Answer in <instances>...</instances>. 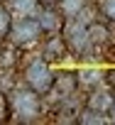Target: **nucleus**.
<instances>
[{
  "label": "nucleus",
  "mask_w": 115,
  "mask_h": 125,
  "mask_svg": "<svg viewBox=\"0 0 115 125\" xmlns=\"http://www.w3.org/2000/svg\"><path fill=\"white\" fill-rule=\"evenodd\" d=\"M88 39H91V44H103V42H108V27L100 25V22H91V25H88Z\"/></svg>",
  "instance_id": "nucleus-12"
},
{
  "label": "nucleus",
  "mask_w": 115,
  "mask_h": 125,
  "mask_svg": "<svg viewBox=\"0 0 115 125\" xmlns=\"http://www.w3.org/2000/svg\"><path fill=\"white\" fill-rule=\"evenodd\" d=\"M0 3H3V0H0Z\"/></svg>",
  "instance_id": "nucleus-22"
},
{
  "label": "nucleus",
  "mask_w": 115,
  "mask_h": 125,
  "mask_svg": "<svg viewBox=\"0 0 115 125\" xmlns=\"http://www.w3.org/2000/svg\"><path fill=\"white\" fill-rule=\"evenodd\" d=\"M10 113H12L10 98L5 96V91H0V123H8V120H10Z\"/></svg>",
  "instance_id": "nucleus-16"
},
{
  "label": "nucleus",
  "mask_w": 115,
  "mask_h": 125,
  "mask_svg": "<svg viewBox=\"0 0 115 125\" xmlns=\"http://www.w3.org/2000/svg\"><path fill=\"white\" fill-rule=\"evenodd\" d=\"M37 3H39V5H51L54 0H37Z\"/></svg>",
  "instance_id": "nucleus-20"
},
{
  "label": "nucleus",
  "mask_w": 115,
  "mask_h": 125,
  "mask_svg": "<svg viewBox=\"0 0 115 125\" xmlns=\"http://www.w3.org/2000/svg\"><path fill=\"white\" fill-rule=\"evenodd\" d=\"M0 54H3V42H0Z\"/></svg>",
  "instance_id": "nucleus-21"
},
{
  "label": "nucleus",
  "mask_w": 115,
  "mask_h": 125,
  "mask_svg": "<svg viewBox=\"0 0 115 125\" xmlns=\"http://www.w3.org/2000/svg\"><path fill=\"white\" fill-rule=\"evenodd\" d=\"M108 83H110V88L115 91V69H110V71H105V76H103Z\"/></svg>",
  "instance_id": "nucleus-18"
},
{
  "label": "nucleus",
  "mask_w": 115,
  "mask_h": 125,
  "mask_svg": "<svg viewBox=\"0 0 115 125\" xmlns=\"http://www.w3.org/2000/svg\"><path fill=\"white\" fill-rule=\"evenodd\" d=\"M76 20H78V22H83V25L88 27L91 22H96V8H93V5H83V8H81V12L76 15Z\"/></svg>",
  "instance_id": "nucleus-15"
},
{
  "label": "nucleus",
  "mask_w": 115,
  "mask_h": 125,
  "mask_svg": "<svg viewBox=\"0 0 115 125\" xmlns=\"http://www.w3.org/2000/svg\"><path fill=\"white\" fill-rule=\"evenodd\" d=\"M61 32H64L61 37H64V42H66V47H69L71 54L78 56V54H86V52H88L91 39H88V27H86L83 22H78L76 17H66Z\"/></svg>",
  "instance_id": "nucleus-3"
},
{
  "label": "nucleus",
  "mask_w": 115,
  "mask_h": 125,
  "mask_svg": "<svg viewBox=\"0 0 115 125\" xmlns=\"http://www.w3.org/2000/svg\"><path fill=\"white\" fill-rule=\"evenodd\" d=\"M37 5H39L37 0H10V8H12L17 15H25V17L32 15V12L37 10Z\"/></svg>",
  "instance_id": "nucleus-13"
},
{
  "label": "nucleus",
  "mask_w": 115,
  "mask_h": 125,
  "mask_svg": "<svg viewBox=\"0 0 115 125\" xmlns=\"http://www.w3.org/2000/svg\"><path fill=\"white\" fill-rule=\"evenodd\" d=\"M76 76H78V86H86V88H96V86H100V81H103L105 71L88 66V69H78V71H76Z\"/></svg>",
  "instance_id": "nucleus-9"
},
{
  "label": "nucleus",
  "mask_w": 115,
  "mask_h": 125,
  "mask_svg": "<svg viewBox=\"0 0 115 125\" xmlns=\"http://www.w3.org/2000/svg\"><path fill=\"white\" fill-rule=\"evenodd\" d=\"M113 88H91L88 98H86V108H93V110H100V113H108L110 110V103H113Z\"/></svg>",
  "instance_id": "nucleus-6"
},
{
  "label": "nucleus",
  "mask_w": 115,
  "mask_h": 125,
  "mask_svg": "<svg viewBox=\"0 0 115 125\" xmlns=\"http://www.w3.org/2000/svg\"><path fill=\"white\" fill-rule=\"evenodd\" d=\"M25 83H27L32 91H37L39 96L51 93L54 71L49 69V61H47L44 56H39V59H34V61L27 64V69H25Z\"/></svg>",
  "instance_id": "nucleus-2"
},
{
  "label": "nucleus",
  "mask_w": 115,
  "mask_h": 125,
  "mask_svg": "<svg viewBox=\"0 0 115 125\" xmlns=\"http://www.w3.org/2000/svg\"><path fill=\"white\" fill-rule=\"evenodd\" d=\"M98 10H100L110 22H115V0H100V3H98Z\"/></svg>",
  "instance_id": "nucleus-17"
},
{
  "label": "nucleus",
  "mask_w": 115,
  "mask_h": 125,
  "mask_svg": "<svg viewBox=\"0 0 115 125\" xmlns=\"http://www.w3.org/2000/svg\"><path fill=\"white\" fill-rule=\"evenodd\" d=\"M39 34H42V27H39V20L37 17H22V20H12V27H10V42H12V47H27V44H32V42H37L39 39Z\"/></svg>",
  "instance_id": "nucleus-4"
},
{
  "label": "nucleus",
  "mask_w": 115,
  "mask_h": 125,
  "mask_svg": "<svg viewBox=\"0 0 115 125\" xmlns=\"http://www.w3.org/2000/svg\"><path fill=\"white\" fill-rule=\"evenodd\" d=\"M10 27H12V12L0 5V42L10 34Z\"/></svg>",
  "instance_id": "nucleus-14"
},
{
  "label": "nucleus",
  "mask_w": 115,
  "mask_h": 125,
  "mask_svg": "<svg viewBox=\"0 0 115 125\" xmlns=\"http://www.w3.org/2000/svg\"><path fill=\"white\" fill-rule=\"evenodd\" d=\"M71 52H69V47H66V42H64V37H56V32H54V37H49V42L44 44V59L47 61H61V59H66Z\"/></svg>",
  "instance_id": "nucleus-8"
},
{
  "label": "nucleus",
  "mask_w": 115,
  "mask_h": 125,
  "mask_svg": "<svg viewBox=\"0 0 115 125\" xmlns=\"http://www.w3.org/2000/svg\"><path fill=\"white\" fill-rule=\"evenodd\" d=\"M76 88H78V76H76L74 71H61L59 76H54V86H51V91H56L61 98L74 96Z\"/></svg>",
  "instance_id": "nucleus-7"
},
{
  "label": "nucleus",
  "mask_w": 115,
  "mask_h": 125,
  "mask_svg": "<svg viewBox=\"0 0 115 125\" xmlns=\"http://www.w3.org/2000/svg\"><path fill=\"white\" fill-rule=\"evenodd\" d=\"M56 3H59V10L64 17H76L81 8L86 5V0H56Z\"/></svg>",
  "instance_id": "nucleus-11"
},
{
  "label": "nucleus",
  "mask_w": 115,
  "mask_h": 125,
  "mask_svg": "<svg viewBox=\"0 0 115 125\" xmlns=\"http://www.w3.org/2000/svg\"><path fill=\"white\" fill-rule=\"evenodd\" d=\"M108 115H110V123H115V93H113V103H110V110H108Z\"/></svg>",
  "instance_id": "nucleus-19"
},
{
  "label": "nucleus",
  "mask_w": 115,
  "mask_h": 125,
  "mask_svg": "<svg viewBox=\"0 0 115 125\" xmlns=\"http://www.w3.org/2000/svg\"><path fill=\"white\" fill-rule=\"evenodd\" d=\"M76 123H81V125H105V123H110V118H108V113L86 108V110H81L76 115Z\"/></svg>",
  "instance_id": "nucleus-10"
},
{
  "label": "nucleus",
  "mask_w": 115,
  "mask_h": 125,
  "mask_svg": "<svg viewBox=\"0 0 115 125\" xmlns=\"http://www.w3.org/2000/svg\"><path fill=\"white\" fill-rule=\"evenodd\" d=\"M10 108L20 123H37L42 115V96L37 91L27 88H12L10 96Z\"/></svg>",
  "instance_id": "nucleus-1"
},
{
  "label": "nucleus",
  "mask_w": 115,
  "mask_h": 125,
  "mask_svg": "<svg viewBox=\"0 0 115 125\" xmlns=\"http://www.w3.org/2000/svg\"><path fill=\"white\" fill-rule=\"evenodd\" d=\"M39 27H42V32H49V34H54V32H61V27H64V15H61V10L59 8H54V5H42V10H39Z\"/></svg>",
  "instance_id": "nucleus-5"
}]
</instances>
